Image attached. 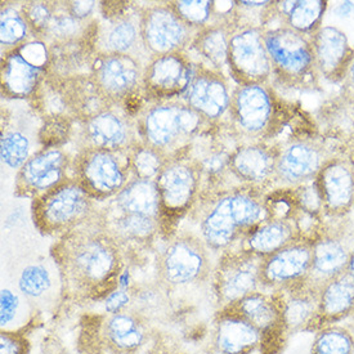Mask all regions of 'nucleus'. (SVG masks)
Here are the masks:
<instances>
[{"label":"nucleus","mask_w":354,"mask_h":354,"mask_svg":"<svg viewBox=\"0 0 354 354\" xmlns=\"http://www.w3.org/2000/svg\"><path fill=\"white\" fill-rule=\"evenodd\" d=\"M170 3L178 15L196 31H201L223 21L231 16L233 10L232 7L227 12H219L218 3L207 0H176Z\"/></svg>","instance_id":"58836bf2"},{"label":"nucleus","mask_w":354,"mask_h":354,"mask_svg":"<svg viewBox=\"0 0 354 354\" xmlns=\"http://www.w3.org/2000/svg\"><path fill=\"white\" fill-rule=\"evenodd\" d=\"M310 354H354V335L348 327L328 325L315 333Z\"/></svg>","instance_id":"ea45409f"},{"label":"nucleus","mask_w":354,"mask_h":354,"mask_svg":"<svg viewBox=\"0 0 354 354\" xmlns=\"http://www.w3.org/2000/svg\"><path fill=\"white\" fill-rule=\"evenodd\" d=\"M210 249L194 232L173 233L158 258V279L167 290L194 286L212 279Z\"/></svg>","instance_id":"423d86ee"},{"label":"nucleus","mask_w":354,"mask_h":354,"mask_svg":"<svg viewBox=\"0 0 354 354\" xmlns=\"http://www.w3.org/2000/svg\"><path fill=\"white\" fill-rule=\"evenodd\" d=\"M279 95L270 84L237 85L228 112L233 133L243 143L268 142L285 122Z\"/></svg>","instance_id":"39448f33"},{"label":"nucleus","mask_w":354,"mask_h":354,"mask_svg":"<svg viewBox=\"0 0 354 354\" xmlns=\"http://www.w3.org/2000/svg\"><path fill=\"white\" fill-rule=\"evenodd\" d=\"M73 178L97 203L118 195L131 180L129 152L80 147L71 164Z\"/></svg>","instance_id":"6e6552de"},{"label":"nucleus","mask_w":354,"mask_h":354,"mask_svg":"<svg viewBox=\"0 0 354 354\" xmlns=\"http://www.w3.org/2000/svg\"><path fill=\"white\" fill-rule=\"evenodd\" d=\"M30 342L24 331H0V354H30Z\"/></svg>","instance_id":"a18cd8bd"},{"label":"nucleus","mask_w":354,"mask_h":354,"mask_svg":"<svg viewBox=\"0 0 354 354\" xmlns=\"http://www.w3.org/2000/svg\"><path fill=\"white\" fill-rule=\"evenodd\" d=\"M313 239L300 236L280 250L261 259L263 291L273 292L288 289L307 280L312 266Z\"/></svg>","instance_id":"6ab92c4d"},{"label":"nucleus","mask_w":354,"mask_h":354,"mask_svg":"<svg viewBox=\"0 0 354 354\" xmlns=\"http://www.w3.org/2000/svg\"><path fill=\"white\" fill-rule=\"evenodd\" d=\"M233 28L234 24L232 10L230 17L198 31L189 48H192L205 61L204 65L223 73L224 68L227 67L228 41Z\"/></svg>","instance_id":"e433bc0d"},{"label":"nucleus","mask_w":354,"mask_h":354,"mask_svg":"<svg viewBox=\"0 0 354 354\" xmlns=\"http://www.w3.org/2000/svg\"><path fill=\"white\" fill-rule=\"evenodd\" d=\"M50 53L44 41L31 37L1 55V94L15 101H32L48 76Z\"/></svg>","instance_id":"1a4fd4ad"},{"label":"nucleus","mask_w":354,"mask_h":354,"mask_svg":"<svg viewBox=\"0 0 354 354\" xmlns=\"http://www.w3.org/2000/svg\"><path fill=\"white\" fill-rule=\"evenodd\" d=\"M52 274L44 264H30L19 274V292L28 301L44 298L52 289Z\"/></svg>","instance_id":"37998d69"},{"label":"nucleus","mask_w":354,"mask_h":354,"mask_svg":"<svg viewBox=\"0 0 354 354\" xmlns=\"http://www.w3.org/2000/svg\"><path fill=\"white\" fill-rule=\"evenodd\" d=\"M352 279L354 280V245L353 249H352V252H351V258H349V263H348V267H346V270H345Z\"/></svg>","instance_id":"3c124183"},{"label":"nucleus","mask_w":354,"mask_h":354,"mask_svg":"<svg viewBox=\"0 0 354 354\" xmlns=\"http://www.w3.org/2000/svg\"><path fill=\"white\" fill-rule=\"evenodd\" d=\"M165 230L195 207L201 191L203 177L198 161L188 153L170 158L155 179Z\"/></svg>","instance_id":"9d476101"},{"label":"nucleus","mask_w":354,"mask_h":354,"mask_svg":"<svg viewBox=\"0 0 354 354\" xmlns=\"http://www.w3.org/2000/svg\"><path fill=\"white\" fill-rule=\"evenodd\" d=\"M140 6L115 3L113 10L95 21L92 46L95 56L131 55L149 61L140 31Z\"/></svg>","instance_id":"9b49d317"},{"label":"nucleus","mask_w":354,"mask_h":354,"mask_svg":"<svg viewBox=\"0 0 354 354\" xmlns=\"http://www.w3.org/2000/svg\"><path fill=\"white\" fill-rule=\"evenodd\" d=\"M353 312L354 280L344 272L318 289L316 331L328 325H335Z\"/></svg>","instance_id":"2f4dec72"},{"label":"nucleus","mask_w":354,"mask_h":354,"mask_svg":"<svg viewBox=\"0 0 354 354\" xmlns=\"http://www.w3.org/2000/svg\"><path fill=\"white\" fill-rule=\"evenodd\" d=\"M303 236L297 221L266 218L245 236L240 249L266 258Z\"/></svg>","instance_id":"473e14b6"},{"label":"nucleus","mask_w":354,"mask_h":354,"mask_svg":"<svg viewBox=\"0 0 354 354\" xmlns=\"http://www.w3.org/2000/svg\"><path fill=\"white\" fill-rule=\"evenodd\" d=\"M147 321L131 309L118 313L106 315L101 321L97 339L98 352L107 351L112 354H134L147 342Z\"/></svg>","instance_id":"a878e982"},{"label":"nucleus","mask_w":354,"mask_h":354,"mask_svg":"<svg viewBox=\"0 0 354 354\" xmlns=\"http://www.w3.org/2000/svg\"><path fill=\"white\" fill-rule=\"evenodd\" d=\"M261 258L243 249L222 252L210 279L216 310L261 290Z\"/></svg>","instance_id":"f8f14e48"},{"label":"nucleus","mask_w":354,"mask_h":354,"mask_svg":"<svg viewBox=\"0 0 354 354\" xmlns=\"http://www.w3.org/2000/svg\"><path fill=\"white\" fill-rule=\"evenodd\" d=\"M30 313L24 312V301L10 289L1 290L0 297V327L7 331H24V321H28Z\"/></svg>","instance_id":"c03bdc74"},{"label":"nucleus","mask_w":354,"mask_h":354,"mask_svg":"<svg viewBox=\"0 0 354 354\" xmlns=\"http://www.w3.org/2000/svg\"><path fill=\"white\" fill-rule=\"evenodd\" d=\"M353 209H354V205H353Z\"/></svg>","instance_id":"5fc2aeb1"},{"label":"nucleus","mask_w":354,"mask_h":354,"mask_svg":"<svg viewBox=\"0 0 354 354\" xmlns=\"http://www.w3.org/2000/svg\"><path fill=\"white\" fill-rule=\"evenodd\" d=\"M62 294L76 303L104 300L127 270L125 250L97 219L58 237L52 249Z\"/></svg>","instance_id":"f257e3e1"},{"label":"nucleus","mask_w":354,"mask_h":354,"mask_svg":"<svg viewBox=\"0 0 354 354\" xmlns=\"http://www.w3.org/2000/svg\"><path fill=\"white\" fill-rule=\"evenodd\" d=\"M195 64L186 52L151 57L145 66L142 101L182 98L191 83Z\"/></svg>","instance_id":"a211bd4d"},{"label":"nucleus","mask_w":354,"mask_h":354,"mask_svg":"<svg viewBox=\"0 0 354 354\" xmlns=\"http://www.w3.org/2000/svg\"><path fill=\"white\" fill-rule=\"evenodd\" d=\"M353 245L354 236L344 221L334 225H321L313 239L308 283L319 289L327 281L344 273Z\"/></svg>","instance_id":"f3484780"},{"label":"nucleus","mask_w":354,"mask_h":354,"mask_svg":"<svg viewBox=\"0 0 354 354\" xmlns=\"http://www.w3.org/2000/svg\"><path fill=\"white\" fill-rule=\"evenodd\" d=\"M343 83H344L346 92L351 94L352 97H354V53L352 59H351V62H349V66H348V68H346V73H345Z\"/></svg>","instance_id":"8fccbe9b"},{"label":"nucleus","mask_w":354,"mask_h":354,"mask_svg":"<svg viewBox=\"0 0 354 354\" xmlns=\"http://www.w3.org/2000/svg\"><path fill=\"white\" fill-rule=\"evenodd\" d=\"M50 61L47 79L66 80L92 73L94 55L92 39L49 47Z\"/></svg>","instance_id":"72a5a7b5"},{"label":"nucleus","mask_w":354,"mask_h":354,"mask_svg":"<svg viewBox=\"0 0 354 354\" xmlns=\"http://www.w3.org/2000/svg\"><path fill=\"white\" fill-rule=\"evenodd\" d=\"M322 213L333 219H344L354 205V162L344 156H333L315 179Z\"/></svg>","instance_id":"5701e85b"},{"label":"nucleus","mask_w":354,"mask_h":354,"mask_svg":"<svg viewBox=\"0 0 354 354\" xmlns=\"http://www.w3.org/2000/svg\"><path fill=\"white\" fill-rule=\"evenodd\" d=\"M230 308L259 330L264 337V353L268 352V345L273 346L277 342H281L283 336L288 335L283 326L280 303L274 292L263 290L255 291Z\"/></svg>","instance_id":"cd10ccee"},{"label":"nucleus","mask_w":354,"mask_h":354,"mask_svg":"<svg viewBox=\"0 0 354 354\" xmlns=\"http://www.w3.org/2000/svg\"><path fill=\"white\" fill-rule=\"evenodd\" d=\"M328 3L322 0H283L274 1V16L282 26L312 37L322 28Z\"/></svg>","instance_id":"f704fd0d"},{"label":"nucleus","mask_w":354,"mask_h":354,"mask_svg":"<svg viewBox=\"0 0 354 354\" xmlns=\"http://www.w3.org/2000/svg\"><path fill=\"white\" fill-rule=\"evenodd\" d=\"M133 116L140 142L168 159L188 153L197 138L214 128L182 98L143 101Z\"/></svg>","instance_id":"7ed1b4c3"},{"label":"nucleus","mask_w":354,"mask_h":354,"mask_svg":"<svg viewBox=\"0 0 354 354\" xmlns=\"http://www.w3.org/2000/svg\"><path fill=\"white\" fill-rule=\"evenodd\" d=\"M140 31L149 58L185 52L198 34L178 15L170 1L142 6Z\"/></svg>","instance_id":"ddd939ff"},{"label":"nucleus","mask_w":354,"mask_h":354,"mask_svg":"<svg viewBox=\"0 0 354 354\" xmlns=\"http://www.w3.org/2000/svg\"><path fill=\"white\" fill-rule=\"evenodd\" d=\"M31 37V30L22 13V3H3L0 10L1 55L26 43Z\"/></svg>","instance_id":"4c0bfd02"},{"label":"nucleus","mask_w":354,"mask_h":354,"mask_svg":"<svg viewBox=\"0 0 354 354\" xmlns=\"http://www.w3.org/2000/svg\"><path fill=\"white\" fill-rule=\"evenodd\" d=\"M80 127L82 147L129 152L140 142L134 116L122 106L106 109Z\"/></svg>","instance_id":"aec40b11"},{"label":"nucleus","mask_w":354,"mask_h":354,"mask_svg":"<svg viewBox=\"0 0 354 354\" xmlns=\"http://www.w3.org/2000/svg\"><path fill=\"white\" fill-rule=\"evenodd\" d=\"M280 303L286 334L315 333L318 315V289L307 281L288 289L273 291Z\"/></svg>","instance_id":"c756f323"},{"label":"nucleus","mask_w":354,"mask_h":354,"mask_svg":"<svg viewBox=\"0 0 354 354\" xmlns=\"http://www.w3.org/2000/svg\"><path fill=\"white\" fill-rule=\"evenodd\" d=\"M98 215L100 203L73 177L34 198L31 204L32 223L46 236L61 237L97 219Z\"/></svg>","instance_id":"20e7f679"},{"label":"nucleus","mask_w":354,"mask_h":354,"mask_svg":"<svg viewBox=\"0 0 354 354\" xmlns=\"http://www.w3.org/2000/svg\"><path fill=\"white\" fill-rule=\"evenodd\" d=\"M266 191L237 185L203 192L197 204L200 237L213 252H227L267 218Z\"/></svg>","instance_id":"f03ea898"},{"label":"nucleus","mask_w":354,"mask_h":354,"mask_svg":"<svg viewBox=\"0 0 354 354\" xmlns=\"http://www.w3.org/2000/svg\"><path fill=\"white\" fill-rule=\"evenodd\" d=\"M264 337L258 328L232 308L216 310L213 322L212 351L222 354L263 352Z\"/></svg>","instance_id":"393cba45"},{"label":"nucleus","mask_w":354,"mask_h":354,"mask_svg":"<svg viewBox=\"0 0 354 354\" xmlns=\"http://www.w3.org/2000/svg\"><path fill=\"white\" fill-rule=\"evenodd\" d=\"M333 158L326 145L317 138H297L280 146L273 185L295 188L313 182L319 170Z\"/></svg>","instance_id":"dca6fc26"},{"label":"nucleus","mask_w":354,"mask_h":354,"mask_svg":"<svg viewBox=\"0 0 354 354\" xmlns=\"http://www.w3.org/2000/svg\"><path fill=\"white\" fill-rule=\"evenodd\" d=\"M280 145L270 142L241 143L228 159V171L239 185L267 189L273 185Z\"/></svg>","instance_id":"b1692460"},{"label":"nucleus","mask_w":354,"mask_h":354,"mask_svg":"<svg viewBox=\"0 0 354 354\" xmlns=\"http://www.w3.org/2000/svg\"><path fill=\"white\" fill-rule=\"evenodd\" d=\"M212 354H222V353H218V352H214V351H212Z\"/></svg>","instance_id":"864d4df0"},{"label":"nucleus","mask_w":354,"mask_h":354,"mask_svg":"<svg viewBox=\"0 0 354 354\" xmlns=\"http://www.w3.org/2000/svg\"><path fill=\"white\" fill-rule=\"evenodd\" d=\"M47 80L56 86L62 100L66 118L73 122L82 124L115 106L103 95L91 74L66 80Z\"/></svg>","instance_id":"bb28decb"},{"label":"nucleus","mask_w":354,"mask_h":354,"mask_svg":"<svg viewBox=\"0 0 354 354\" xmlns=\"http://www.w3.org/2000/svg\"><path fill=\"white\" fill-rule=\"evenodd\" d=\"M334 13H335L336 17H340V19L352 17L354 13L353 1H342V3H339L335 8H334Z\"/></svg>","instance_id":"09e8293b"},{"label":"nucleus","mask_w":354,"mask_h":354,"mask_svg":"<svg viewBox=\"0 0 354 354\" xmlns=\"http://www.w3.org/2000/svg\"><path fill=\"white\" fill-rule=\"evenodd\" d=\"M264 44L273 76L288 88H306L318 77L310 37L286 28H266Z\"/></svg>","instance_id":"0eeeda50"},{"label":"nucleus","mask_w":354,"mask_h":354,"mask_svg":"<svg viewBox=\"0 0 354 354\" xmlns=\"http://www.w3.org/2000/svg\"><path fill=\"white\" fill-rule=\"evenodd\" d=\"M66 4L73 16L84 22H95L97 10L101 8L97 1H66Z\"/></svg>","instance_id":"de8ad7c7"},{"label":"nucleus","mask_w":354,"mask_h":354,"mask_svg":"<svg viewBox=\"0 0 354 354\" xmlns=\"http://www.w3.org/2000/svg\"><path fill=\"white\" fill-rule=\"evenodd\" d=\"M103 210L122 214L145 215L164 222L159 189L155 180L131 178L116 196L103 203ZM165 225V223H164ZM167 231V230H165Z\"/></svg>","instance_id":"7c9ffc66"},{"label":"nucleus","mask_w":354,"mask_h":354,"mask_svg":"<svg viewBox=\"0 0 354 354\" xmlns=\"http://www.w3.org/2000/svg\"><path fill=\"white\" fill-rule=\"evenodd\" d=\"M25 118H3L1 161L7 168L19 170L37 151L35 138Z\"/></svg>","instance_id":"c9c22d12"},{"label":"nucleus","mask_w":354,"mask_h":354,"mask_svg":"<svg viewBox=\"0 0 354 354\" xmlns=\"http://www.w3.org/2000/svg\"><path fill=\"white\" fill-rule=\"evenodd\" d=\"M73 159L61 147H41L17 170L15 195L37 198L65 182Z\"/></svg>","instance_id":"412c9836"},{"label":"nucleus","mask_w":354,"mask_h":354,"mask_svg":"<svg viewBox=\"0 0 354 354\" xmlns=\"http://www.w3.org/2000/svg\"><path fill=\"white\" fill-rule=\"evenodd\" d=\"M232 92L223 73L204 64H195L191 83L182 100L215 128L228 116Z\"/></svg>","instance_id":"4be33fe9"},{"label":"nucleus","mask_w":354,"mask_h":354,"mask_svg":"<svg viewBox=\"0 0 354 354\" xmlns=\"http://www.w3.org/2000/svg\"><path fill=\"white\" fill-rule=\"evenodd\" d=\"M318 75L331 83L343 82L354 50L343 30L322 26L310 37Z\"/></svg>","instance_id":"c85d7f7f"},{"label":"nucleus","mask_w":354,"mask_h":354,"mask_svg":"<svg viewBox=\"0 0 354 354\" xmlns=\"http://www.w3.org/2000/svg\"><path fill=\"white\" fill-rule=\"evenodd\" d=\"M169 290L161 283L145 285L131 289V306L129 309L145 318L147 322L153 317H159L169 308Z\"/></svg>","instance_id":"a19ab883"},{"label":"nucleus","mask_w":354,"mask_h":354,"mask_svg":"<svg viewBox=\"0 0 354 354\" xmlns=\"http://www.w3.org/2000/svg\"><path fill=\"white\" fill-rule=\"evenodd\" d=\"M266 28L234 26L228 41L227 68L237 85L268 84L273 70L264 44Z\"/></svg>","instance_id":"4468645a"},{"label":"nucleus","mask_w":354,"mask_h":354,"mask_svg":"<svg viewBox=\"0 0 354 354\" xmlns=\"http://www.w3.org/2000/svg\"><path fill=\"white\" fill-rule=\"evenodd\" d=\"M131 306V290L118 289L110 292L103 300L106 315H118L128 310Z\"/></svg>","instance_id":"49530a36"},{"label":"nucleus","mask_w":354,"mask_h":354,"mask_svg":"<svg viewBox=\"0 0 354 354\" xmlns=\"http://www.w3.org/2000/svg\"><path fill=\"white\" fill-rule=\"evenodd\" d=\"M129 158L131 176L145 180H155L169 160L158 149L149 147L143 142L137 143L129 151Z\"/></svg>","instance_id":"79ce46f5"},{"label":"nucleus","mask_w":354,"mask_h":354,"mask_svg":"<svg viewBox=\"0 0 354 354\" xmlns=\"http://www.w3.org/2000/svg\"><path fill=\"white\" fill-rule=\"evenodd\" d=\"M83 354H103L102 352H98V351H89V349H86L84 353Z\"/></svg>","instance_id":"603ef678"},{"label":"nucleus","mask_w":354,"mask_h":354,"mask_svg":"<svg viewBox=\"0 0 354 354\" xmlns=\"http://www.w3.org/2000/svg\"><path fill=\"white\" fill-rule=\"evenodd\" d=\"M146 59L131 55L95 56L91 76L103 95L115 106L128 110L134 98H142Z\"/></svg>","instance_id":"2eb2a0df"}]
</instances>
